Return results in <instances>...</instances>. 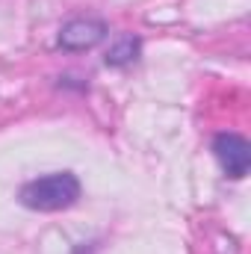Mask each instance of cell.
Masks as SVG:
<instances>
[{"instance_id": "cell-2", "label": "cell", "mask_w": 251, "mask_h": 254, "mask_svg": "<svg viewBox=\"0 0 251 254\" xmlns=\"http://www.w3.org/2000/svg\"><path fill=\"white\" fill-rule=\"evenodd\" d=\"M213 154L222 166V172L234 181L246 178L251 169V145L240 133H219L213 139Z\"/></svg>"}, {"instance_id": "cell-1", "label": "cell", "mask_w": 251, "mask_h": 254, "mask_svg": "<svg viewBox=\"0 0 251 254\" xmlns=\"http://www.w3.org/2000/svg\"><path fill=\"white\" fill-rule=\"evenodd\" d=\"M18 201L36 213H60L80 201V181L71 172H54L24 184L18 192Z\"/></svg>"}, {"instance_id": "cell-3", "label": "cell", "mask_w": 251, "mask_h": 254, "mask_svg": "<svg viewBox=\"0 0 251 254\" xmlns=\"http://www.w3.org/2000/svg\"><path fill=\"white\" fill-rule=\"evenodd\" d=\"M107 36L104 21L95 18H74L60 30V48L65 51H92L95 45H101Z\"/></svg>"}, {"instance_id": "cell-4", "label": "cell", "mask_w": 251, "mask_h": 254, "mask_svg": "<svg viewBox=\"0 0 251 254\" xmlns=\"http://www.w3.org/2000/svg\"><path fill=\"white\" fill-rule=\"evenodd\" d=\"M139 57V39H133V36H122L113 48H110V54H107V65H127L133 63Z\"/></svg>"}]
</instances>
